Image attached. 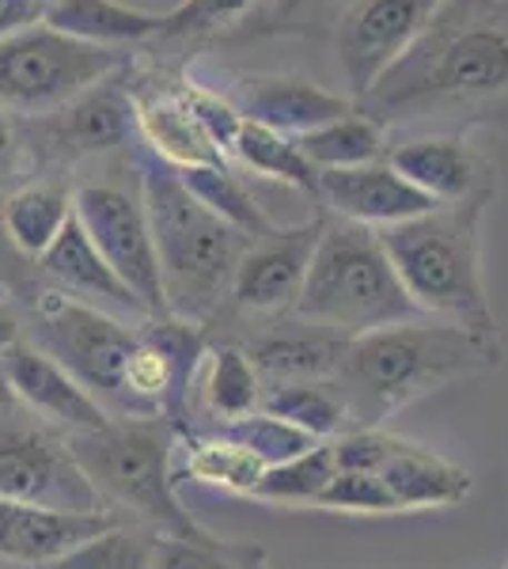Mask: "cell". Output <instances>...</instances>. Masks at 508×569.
I'll list each match as a JSON object with an SVG mask.
<instances>
[{
	"mask_svg": "<svg viewBox=\"0 0 508 569\" xmlns=\"http://www.w3.org/2000/svg\"><path fill=\"white\" fill-rule=\"evenodd\" d=\"M357 107L380 126L429 114L508 118V0H445Z\"/></svg>",
	"mask_w": 508,
	"mask_h": 569,
	"instance_id": "1",
	"label": "cell"
},
{
	"mask_svg": "<svg viewBox=\"0 0 508 569\" xmlns=\"http://www.w3.org/2000/svg\"><path fill=\"white\" fill-rule=\"evenodd\" d=\"M501 338L456 323H395L349 338L335 372V388L349 410V429H380L384 418L451 383L497 372Z\"/></svg>",
	"mask_w": 508,
	"mask_h": 569,
	"instance_id": "2",
	"label": "cell"
},
{
	"mask_svg": "<svg viewBox=\"0 0 508 569\" xmlns=\"http://www.w3.org/2000/svg\"><path fill=\"white\" fill-rule=\"evenodd\" d=\"M489 198L437 206L429 213L380 228V243L421 316L497 335L482 270V224Z\"/></svg>",
	"mask_w": 508,
	"mask_h": 569,
	"instance_id": "3",
	"label": "cell"
},
{
	"mask_svg": "<svg viewBox=\"0 0 508 569\" xmlns=\"http://www.w3.org/2000/svg\"><path fill=\"white\" fill-rule=\"evenodd\" d=\"M141 201L149 213L168 316L201 327L225 305L251 240L201 206L168 163L141 171Z\"/></svg>",
	"mask_w": 508,
	"mask_h": 569,
	"instance_id": "4",
	"label": "cell"
},
{
	"mask_svg": "<svg viewBox=\"0 0 508 569\" xmlns=\"http://www.w3.org/2000/svg\"><path fill=\"white\" fill-rule=\"evenodd\" d=\"M292 316L330 327L346 338H360L421 319V311L406 297L380 236L372 228L327 217Z\"/></svg>",
	"mask_w": 508,
	"mask_h": 569,
	"instance_id": "5",
	"label": "cell"
},
{
	"mask_svg": "<svg viewBox=\"0 0 508 569\" xmlns=\"http://www.w3.org/2000/svg\"><path fill=\"white\" fill-rule=\"evenodd\" d=\"M175 440L160 418L107 421L96 433H77L69 440L72 460L96 482L99 493L137 509L163 531V539L187 543H220L182 509L175 493Z\"/></svg>",
	"mask_w": 508,
	"mask_h": 569,
	"instance_id": "6",
	"label": "cell"
},
{
	"mask_svg": "<svg viewBox=\"0 0 508 569\" xmlns=\"http://www.w3.org/2000/svg\"><path fill=\"white\" fill-rule=\"evenodd\" d=\"M126 66L122 50L91 46L46 23L0 39V107L16 114H53Z\"/></svg>",
	"mask_w": 508,
	"mask_h": 569,
	"instance_id": "7",
	"label": "cell"
},
{
	"mask_svg": "<svg viewBox=\"0 0 508 569\" xmlns=\"http://www.w3.org/2000/svg\"><path fill=\"white\" fill-rule=\"evenodd\" d=\"M42 319V353H50L61 369L72 372L80 388H88L99 402H114L133 418L126 391V369L133 357L141 330H129L107 316L103 308L84 305L64 292H46L39 305Z\"/></svg>",
	"mask_w": 508,
	"mask_h": 569,
	"instance_id": "8",
	"label": "cell"
},
{
	"mask_svg": "<svg viewBox=\"0 0 508 569\" xmlns=\"http://www.w3.org/2000/svg\"><path fill=\"white\" fill-rule=\"evenodd\" d=\"M72 213L88 232V240L96 243V251L103 254V262L114 270V278L133 292L145 316L171 319L168 305H163L160 262H156L145 201L122 187H110V182H84L72 194Z\"/></svg>",
	"mask_w": 508,
	"mask_h": 569,
	"instance_id": "9",
	"label": "cell"
},
{
	"mask_svg": "<svg viewBox=\"0 0 508 569\" xmlns=\"http://www.w3.org/2000/svg\"><path fill=\"white\" fill-rule=\"evenodd\" d=\"M445 0H346L335 23L346 96L360 103L395 61L406 58Z\"/></svg>",
	"mask_w": 508,
	"mask_h": 569,
	"instance_id": "10",
	"label": "cell"
},
{
	"mask_svg": "<svg viewBox=\"0 0 508 569\" xmlns=\"http://www.w3.org/2000/svg\"><path fill=\"white\" fill-rule=\"evenodd\" d=\"M0 501L61 512H107L103 493L80 471L69 445L16 426H0Z\"/></svg>",
	"mask_w": 508,
	"mask_h": 569,
	"instance_id": "11",
	"label": "cell"
},
{
	"mask_svg": "<svg viewBox=\"0 0 508 569\" xmlns=\"http://www.w3.org/2000/svg\"><path fill=\"white\" fill-rule=\"evenodd\" d=\"M322 220L327 217H311L308 224L297 228H277L273 236L251 240V247L243 251V259L236 266L232 278V305L239 311H251V316H292L308 278V262L311 251L319 243Z\"/></svg>",
	"mask_w": 508,
	"mask_h": 569,
	"instance_id": "12",
	"label": "cell"
},
{
	"mask_svg": "<svg viewBox=\"0 0 508 569\" xmlns=\"http://www.w3.org/2000/svg\"><path fill=\"white\" fill-rule=\"evenodd\" d=\"M384 160L437 206H456V201L467 198H494L497 187V168L478 149H470L464 137H414V141L395 144Z\"/></svg>",
	"mask_w": 508,
	"mask_h": 569,
	"instance_id": "13",
	"label": "cell"
},
{
	"mask_svg": "<svg viewBox=\"0 0 508 569\" xmlns=\"http://www.w3.org/2000/svg\"><path fill=\"white\" fill-rule=\"evenodd\" d=\"M319 201L338 220L372 228V232L437 209V201H429L418 187H410L387 160L341 171H319Z\"/></svg>",
	"mask_w": 508,
	"mask_h": 569,
	"instance_id": "14",
	"label": "cell"
},
{
	"mask_svg": "<svg viewBox=\"0 0 508 569\" xmlns=\"http://www.w3.org/2000/svg\"><path fill=\"white\" fill-rule=\"evenodd\" d=\"M4 357V380L8 388L16 391V399L23 407H31L34 415H42L53 426L69 429L72 437L77 433H96L103 429L110 415L107 407L96 399L88 388H80L72 380L69 369H61L50 353H42L39 346H23L16 342Z\"/></svg>",
	"mask_w": 508,
	"mask_h": 569,
	"instance_id": "15",
	"label": "cell"
},
{
	"mask_svg": "<svg viewBox=\"0 0 508 569\" xmlns=\"http://www.w3.org/2000/svg\"><path fill=\"white\" fill-rule=\"evenodd\" d=\"M349 338L330 327L308 323L300 316H281L270 330L251 338L247 357L262 383L281 388V383H316L335 380L341 357H346Z\"/></svg>",
	"mask_w": 508,
	"mask_h": 569,
	"instance_id": "16",
	"label": "cell"
},
{
	"mask_svg": "<svg viewBox=\"0 0 508 569\" xmlns=\"http://www.w3.org/2000/svg\"><path fill=\"white\" fill-rule=\"evenodd\" d=\"M357 103L341 91H330L303 77H239L236 84V110L243 122H258L266 130L285 137H303L319 126L349 114Z\"/></svg>",
	"mask_w": 508,
	"mask_h": 569,
	"instance_id": "17",
	"label": "cell"
},
{
	"mask_svg": "<svg viewBox=\"0 0 508 569\" xmlns=\"http://www.w3.org/2000/svg\"><path fill=\"white\" fill-rule=\"evenodd\" d=\"M114 512H61L0 501V558L20 566H53L72 547L114 528Z\"/></svg>",
	"mask_w": 508,
	"mask_h": 569,
	"instance_id": "18",
	"label": "cell"
},
{
	"mask_svg": "<svg viewBox=\"0 0 508 569\" xmlns=\"http://www.w3.org/2000/svg\"><path fill=\"white\" fill-rule=\"evenodd\" d=\"M133 130V96L118 91L110 80L53 110L42 122V133L58 156H88L122 144Z\"/></svg>",
	"mask_w": 508,
	"mask_h": 569,
	"instance_id": "19",
	"label": "cell"
},
{
	"mask_svg": "<svg viewBox=\"0 0 508 569\" xmlns=\"http://www.w3.org/2000/svg\"><path fill=\"white\" fill-rule=\"evenodd\" d=\"M380 482L399 505V512H421V509H451V505L467 501L475 490L467 467L445 460L440 452L402 437V445L391 452L380 471Z\"/></svg>",
	"mask_w": 508,
	"mask_h": 569,
	"instance_id": "20",
	"label": "cell"
},
{
	"mask_svg": "<svg viewBox=\"0 0 508 569\" xmlns=\"http://www.w3.org/2000/svg\"><path fill=\"white\" fill-rule=\"evenodd\" d=\"M133 126L141 130L145 144H149L171 171L225 163V152L209 141L206 130L198 126V118L190 114L182 91L133 96Z\"/></svg>",
	"mask_w": 508,
	"mask_h": 569,
	"instance_id": "21",
	"label": "cell"
},
{
	"mask_svg": "<svg viewBox=\"0 0 508 569\" xmlns=\"http://www.w3.org/2000/svg\"><path fill=\"white\" fill-rule=\"evenodd\" d=\"M42 23L69 39L110 46V50L163 34L160 12H141V8L118 4V0H46Z\"/></svg>",
	"mask_w": 508,
	"mask_h": 569,
	"instance_id": "22",
	"label": "cell"
},
{
	"mask_svg": "<svg viewBox=\"0 0 508 569\" xmlns=\"http://www.w3.org/2000/svg\"><path fill=\"white\" fill-rule=\"evenodd\" d=\"M42 270L50 273L61 289L77 292V300H107V305L141 311V305L133 300V292L114 278V270L103 262V254L96 251V243L88 240V232L80 228L77 213L69 217V224L61 228V236L46 247L42 254Z\"/></svg>",
	"mask_w": 508,
	"mask_h": 569,
	"instance_id": "23",
	"label": "cell"
},
{
	"mask_svg": "<svg viewBox=\"0 0 508 569\" xmlns=\"http://www.w3.org/2000/svg\"><path fill=\"white\" fill-rule=\"evenodd\" d=\"M72 217V194L58 182H31L4 201V232L27 259H42Z\"/></svg>",
	"mask_w": 508,
	"mask_h": 569,
	"instance_id": "24",
	"label": "cell"
},
{
	"mask_svg": "<svg viewBox=\"0 0 508 569\" xmlns=\"http://www.w3.org/2000/svg\"><path fill=\"white\" fill-rule=\"evenodd\" d=\"M384 137L387 126H380L372 114L353 107L349 114L335 118V122L297 137V144L319 171H341V168H360V163L384 160L387 156Z\"/></svg>",
	"mask_w": 508,
	"mask_h": 569,
	"instance_id": "25",
	"label": "cell"
},
{
	"mask_svg": "<svg viewBox=\"0 0 508 569\" xmlns=\"http://www.w3.org/2000/svg\"><path fill=\"white\" fill-rule=\"evenodd\" d=\"M258 410L303 429L311 440H335L349 433V410L341 402L335 380L281 383V388H270L262 395V407Z\"/></svg>",
	"mask_w": 508,
	"mask_h": 569,
	"instance_id": "26",
	"label": "cell"
},
{
	"mask_svg": "<svg viewBox=\"0 0 508 569\" xmlns=\"http://www.w3.org/2000/svg\"><path fill=\"white\" fill-rule=\"evenodd\" d=\"M175 176H179V182L201 201V206L212 209V213L220 220H228L232 228H239L247 240H262V236H273L277 228H281V224H273L270 213L251 198V190L239 182V176H232L228 163L187 168V171H175Z\"/></svg>",
	"mask_w": 508,
	"mask_h": 569,
	"instance_id": "27",
	"label": "cell"
},
{
	"mask_svg": "<svg viewBox=\"0 0 508 569\" xmlns=\"http://www.w3.org/2000/svg\"><path fill=\"white\" fill-rule=\"evenodd\" d=\"M266 463L258 460L251 448L236 445L232 437H187V448H182V467L175 471L187 475L190 482H201V486H217V490H228V493H243L251 498V490L262 479Z\"/></svg>",
	"mask_w": 508,
	"mask_h": 569,
	"instance_id": "28",
	"label": "cell"
},
{
	"mask_svg": "<svg viewBox=\"0 0 508 569\" xmlns=\"http://www.w3.org/2000/svg\"><path fill=\"white\" fill-rule=\"evenodd\" d=\"M232 156L266 179H277L285 187H297L303 194L319 198V168L300 152L297 137H285L277 130H266L258 122L239 126V137L232 144Z\"/></svg>",
	"mask_w": 508,
	"mask_h": 569,
	"instance_id": "29",
	"label": "cell"
},
{
	"mask_svg": "<svg viewBox=\"0 0 508 569\" xmlns=\"http://www.w3.org/2000/svg\"><path fill=\"white\" fill-rule=\"evenodd\" d=\"M338 475L335 445L319 440L308 452H300L297 460H285L277 467H266L262 479L251 490L255 501L270 505H316L319 493L327 490V482Z\"/></svg>",
	"mask_w": 508,
	"mask_h": 569,
	"instance_id": "30",
	"label": "cell"
},
{
	"mask_svg": "<svg viewBox=\"0 0 508 569\" xmlns=\"http://www.w3.org/2000/svg\"><path fill=\"white\" fill-rule=\"evenodd\" d=\"M262 380H258L251 357L239 346H217L209 353L206 372V402L220 421L247 418L262 407Z\"/></svg>",
	"mask_w": 508,
	"mask_h": 569,
	"instance_id": "31",
	"label": "cell"
},
{
	"mask_svg": "<svg viewBox=\"0 0 508 569\" xmlns=\"http://www.w3.org/2000/svg\"><path fill=\"white\" fill-rule=\"evenodd\" d=\"M152 562H156V539L114 525L103 536L72 547L50 569H152Z\"/></svg>",
	"mask_w": 508,
	"mask_h": 569,
	"instance_id": "32",
	"label": "cell"
},
{
	"mask_svg": "<svg viewBox=\"0 0 508 569\" xmlns=\"http://www.w3.org/2000/svg\"><path fill=\"white\" fill-rule=\"evenodd\" d=\"M225 437H232L236 445L251 448L266 467L297 460L300 452H308L311 445H319V440H311L303 429L289 426V421H281L273 415H262V410H255V415H247V418H236V421H225Z\"/></svg>",
	"mask_w": 508,
	"mask_h": 569,
	"instance_id": "33",
	"label": "cell"
},
{
	"mask_svg": "<svg viewBox=\"0 0 508 569\" xmlns=\"http://www.w3.org/2000/svg\"><path fill=\"white\" fill-rule=\"evenodd\" d=\"M316 509L327 512H372V517H387V512H399V505L387 493L380 475L365 471H338L327 482V490L319 493Z\"/></svg>",
	"mask_w": 508,
	"mask_h": 569,
	"instance_id": "34",
	"label": "cell"
},
{
	"mask_svg": "<svg viewBox=\"0 0 508 569\" xmlns=\"http://www.w3.org/2000/svg\"><path fill=\"white\" fill-rule=\"evenodd\" d=\"M262 0H182L163 16V34H217L255 12Z\"/></svg>",
	"mask_w": 508,
	"mask_h": 569,
	"instance_id": "35",
	"label": "cell"
},
{
	"mask_svg": "<svg viewBox=\"0 0 508 569\" xmlns=\"http://www.w3.org/2000/svg\"><path fill=\"white\" fill-rule=\"evenodd\" d=\"M182 99H187L190 114L198 118V126L206 130V137L217 144L220 152H232L236 137H239V126H243V114L236 110L232 99H225L220 91H209V88H198V84H182Z\"/></svg>",
	"mask_w": 508,
	"mask_h": 569,
	"instance_id": "36",
	"label": "cell"
},
{
	"mask_svg": "<svg viewBox=\"0 0 508 569\" xmlns=\"http://www.w3.org/2000/svg\"><path fill=\"white\" fill-rule=\"evenodd\" d=\"M152 569H243L225 543H187V539H160Z\"/></svg>",
	"mask_w": 508,
	"mask_h": 569,
	"instance_id": "37",
	"label": "cell"
},
{
	"mask_svg": "<svg viewBox=\"0 0 508 569\" xmlns=\"http://www.w3.org/2000/svg\"><path fill=\"white\" fill-rule=\"evenodd\" d=\"M42 23V4L39 0H0V39L20 34L27 27Z\"/></svg>",
	"mask_w": 508,
	"mask_h": 569,
	"instance_id": "38",
	"label": "cell"
},
{
	"mask_svg": "<svg viewBox=\"0 0 508 569\" xmlns=\"http://www.w3.org/2000/svg\"><path fill=\"white\" fill-rule=\"evenodd\" d=\"M308 8V0H270V8L262 12V20L273 27H289V20H297V16Z\"/></svg>",
	"mask_w": 508,
	"mask_h": 569,
	"instance_id": "39",
	"label": "cell"
},
{
	"mask_svg": "<svg viewBox=\"0 0 508 569\" xmlns=\"http://www.w3.org/2000/svg\"><path fill=\"white\" fill-rule=\"evenodd\" d=\"M12 156H16V130H12V118H8V110L0 107V176L12 168Z\"/></svg>",
	"mask_w": 508,
	"mask_h": 569,
	"instance_id": "40",
	"label": "cell"
},
{
	"mask_svg": "<svg viewBox=\"0 0 508 569\" xmlns=\"http://www.w3.org/2000/svg\"><path fill=\"white\" fill-rule=\"evenodd\" d=\"M16 342H20V323H16L12 311L0 305V353H8Z\"/></svg>",
	"mask_w": 508,
	"mask_h": 569,
	"instance_id": "41",
	"label": "cell"
},
{
	"mask_svg": "<svg viewBox=\"0 0 508 569\" xmlns=\"http://www.w3.org/2000/svg\"><path fill=\"white\" fill-rule=\"evenodd\" d=\"M39 4H42V8H46V0H39Z\"/></svg>",
	"mask_w": 508,
	"mask_h": 569,
	"instance_id": "42",
	"label": "cell"
},
{
	"mask_svg": "<svg viewBox=\"0 0 508 569\" xmlns=\"http://www.w3.org/2000/svg\"><path fill=\"white\" fill-rule=\"evenodd\" d=\"M501 569H508V562H505V566H501Z\"/></svg>",
	"mask_w": 508,
	"mask_h": 569,
	"instance_id": "43",
	"label": "cell"
}]
</instances>
